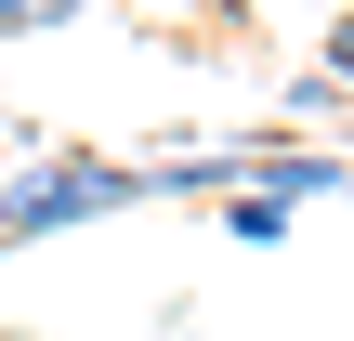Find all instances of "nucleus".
Instances as JSON below:
<instances>
[{
    "label": "nucleus",
    "mask_w": 354,
    "mask_h": 341,
    "mask_svg": "<svg viewBox=\"0 0 354 341\" xmlns=\"http://www.w3.org/2000/svg\"><path fill=\"white\" fill-rule=\"evenodd\" d=\"M315 79H328V92H342V105H354V13H342V26H328V53H315Z\"/></svg>",
    "instance_id": "20e7f679"
},
{
    "label": "nucleus",
    "mask_w": 354,
    "mask_h": 341,
    "mask_svg": "<svg viewBox=\"0 0 354 341\" xmlns=\"http://www.w3.org/2000/svg\"><path fill=\"white\" fill-rule=\"evenodd\" d=\"M223 237L276 250V237H289V197H276V184H236V197H223Z\"/></svg>",
    "instance_id": "f03ea898"
},
{
    "label": "nucleus",
    "mask_w": 354,
    "mask_h": 341,
    "mask_svg": "<svg viewBox=\"0 0 354 341\" xmlns=\"http://www.w3.org/2000/svg\"><path fill=\"white\" fill-rule=\"evenodd\" d=\"M66 13H92V0H0V39H26V26H66Z\"/></svg>",
    "instance_id": "7ed1b4c3"
},
{
    "label": "nucleus",
    "mask_w": 354,
    "mask_h": 341,
    "mask_svg": "<svg viewBox=\"0 0 354 341\" xmlns=\"http://www.w3.org/2000/svg\"><path fill=\"white\" fill-rule=\"evenodd\" d=\"M131 197H158L145 158H26V171L0 184V237H66V223H105V210H131Z\"/></svg>",
    "instance_id": "f257e3e1"
}]
</instances>
